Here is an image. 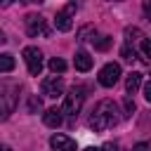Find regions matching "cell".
<instances>
[{
  "instance_id": "23",
  "label": "cell",
  "mask_w": 151,
  "mask_h": 151,
  "mask_svg": "<svg viewBox=\"0 0 151 151\" xmlns=\"http://www.w3.org/2000/svg\"><path fill=\"white\" fill-rule=\"evenodd\" d=\"M104 149H106V151H116V144H111V142H109V144H106Z\"/></svg>"
},
{
  "instance_id": "21",
  "label": "cell",
  "mask_w": 151,
  "mask_h": 151,
  "mask_svg": "<svg viewBox=\"0 0 151 151\" xmlns=\"http://www.w3.org/2000/svg\"><path fill=\"white\" fill-rule=\"evenodd\" d=\"M132 151H149V144H146V142H139V144L132 146Z\"/></svg>"
},
{
  "instance_id": "14",
  "label": "cell",
  "mask_w": 151,
  "mask_h": 151,
  "mask_svg": "<svg viewBox=\"0 0 151 151\" xmlns=\"http://www.w3.org/2000/svg\"><path fill=\"white\" fill-rule=\"evenodd\" d=\"M50 71H52L54 76H57V73H64V71H66V61L59 59V57H52V59H50Z\"/></svg>"
},
{
  "instance_id": "13",
  "label": "cell",
  "mask_w": 151,
  "mask_h": 151,
  "mask_svg": "<svg viewBox=\"0 0 151 151\" xmlns=\"http://www.w3.org/2000/svg\"><path fill=\"white\" fill-rule=\"evenodd\" d=\"M111 42H113V38H109V35H94V38H92V45H94V50H99V52H106V50L111 47Z\"/></svg>"
},
{
  "instance_id": "5",
  "label": "cell",
  "mask_w": 151,
  "mask_h": 151,
  "mask_svg": "<svg viewBox=\"0 0 151 151\" xmlns=\"http://www.w3.org/2000/svg\"><path fill=\"white\" fill-rule=\"evenodd\" d=\"M120 80V66L118 64H106L101 71H99V85H104V87H113L116 83Z\"/></svg>"
},
{
  "instance_id": "28",
  "label": "cell",
  "mask_w": 151,
  "mask_h": 151,
  "mask_svg": "<svg viewBox=\"0 0 151 151\" xmlns=\"http://www.w3.org/2000/svg\"><path fill=\"white\" fill-rule=\"evenodd\" d=\"M85 151H101V149H94V146H87Z\"/></svg>"
},
{
  "instance_id": "10",
  "label": "cell",
  "mask_w": 151,
  "mask_h": 151,
  "mask_svg": "<svg viewBox=\"0 0 151 151\" xmlns=\"http://www.w3.org/2000/svg\"><path fill=\"white\" fill-rule=\"evenodd\" d=\"M142 83H144V76L142 73H130L127 76V80H125V90H127V94H134L139 87H142Z\"/></svg>"
},
{
  "instance_id": "18",
  "label": "cell",
  "mask_w": 151,
  "mask_h": 151,
  "mask_svg": "<svg viewBox=\"0 0 151 151\" xmlns=\"http://www.w3.org/2000/svg\"><path fill=\"white\" fill-rule=\"evenodd\" d=\"M125 116H132L134 113V101H132V97H125Z\"/></svg>"
},
{
  "instance_id": "1",
  "label": "cell",
  "mask_w": 151,
  "mask_h": 151,
  "mask_svg": "<svg viewBox=\"0 0 151 151\" xmlns=\"http://www.w3.org/2000/svg\"><path fill=\"white\" fill-rule=\"evenodd\" d=\"M118 120H120L118 106H116L111 99H101V101L94 106L92 116H90V127H92L94 132H104V130L118 125Z\"/></svg>"
},
{
  "instance_id": "27",
  "label": "cell",
  "mask_w": 151,
  "mask_h": 151,
  "mask_svg": "<svg viewBox=\"0 0 151 151\" xmlns=\"http://www.w3.org/2000/svg\"><path fill=\"white\" fill-rule=\"evenodd\" d=\"M0 151H12V149H9L7 144H0Z\"/></svg>"
},
{
  "instance_id": "29",
  "label": "cell",
  "mask_w": 151,
  "mask_h": 151,
  "mask_svg": "<svg viewBox=\"0 0 151 151\" xmlns=\"http://www.w3.org/2000/svg\"><path fill=\"white\" fill-rule=\"evenodd\" d=\"M0 116H2V109H0Z\"/></svg>"
},
{
  "instance_id": "25",
  "label": "cell",
  "mask_w": 151,
  "mask_h": 151,
  "mask_svg": "<svg viewBox=\"0 0 151 151\" xmlns=\"http://www.w3.org/2000/svg\"><path fill=\"white\" fill-rule=\"evenodd\" d=\"M12 5V0H0V7H9Z\"/></svg>"
},
{
  "instance_id": "8",
  "label": "cell",
  "mask_w": 151,
  "mask_h": 151,
  "mask_svg": "<svg viewBox=\"0 0 151 151\" xmlns=\"http://www.w3.org/2000/svg\"><path fill=\"white\" fill-rule=\"evenodd\" d=\"M73 64H76V68H78V71H90V68H92V64H94V59L90 57V52L78 50V52H76V57H73Z\"/></svg>"
},
{
  "instance_id": "22",
  "label": "cell",
  "mask_w": 151,
  "mask_h": 151,
  "mask_svg": "<svg viewBox=\"0 0 151 151\" xmlns=\"http://www.w3.org/2000/svg\"><path fill=\"white\" fill-rule=\"evenodd\" d=\"M142 85H144V97L151 99V83H142Z\"/></svg>"
},
{
  "instance_id": "17",
  "label": "cell",
  "mask_w": 151,
  "mask_h": 151,
  "mask_svg": "<svg viewBox=\"0 0 151 151\" xmlns=\"http://www.w3.org/2000/svg\"><path fill=\"white\" fill-rule=\"evenodd\" d=\"M149 57H151V42L142 38V61H149Z\"/></svg>"
},
{
  "instance_id": "19",
  "label": "cell",
  "mask_w": 151,
  "mask_h": 151,
  "mask_svg": "<svg viewBox=\"0 0 151 151\" xmlns=\"http://www.w3.org/2000/svg\"><path fill=\"white\" fill-rule=\"evenodd\" d=\"M90 33H97V31H94V28H92V26H85V28H83V31H80V33H78V40H83V42H85V40H87V35H90Z\"/></svg>"
},
{
  "instance_id": "15",
  "label": "cell",
  "mask_w": 151,
  "mask_h": 151,
  "mask_svg": "<svg viewBox=\"0 0 151 151\" xmlns=\"http://www.w3.org/2000/svg\"><path fill=\"white\" fill-rule=\"evenodd\" d=\"M125 38H127V45H130L132 40H139V38H144V35H142V31H139L137 26H127V28H125Z\"/></svg>"
},
{
  "instance_id": "24",
  "label": "cell",
  "mask_w": 151,
  "mask_h": 151,
  "mask_svg": "<svg viewBox=\"0 0 151 151\" xmlns=\"http://www.w3.org/2000/svg\"><path fill=\"white\" fill-rule=\"evenodd\" d=\"M21 2H28V5H40L42 0H21Z\"/></svg>"
},
{
  "instance_id": "20",
  "label": "cell",
  "mask_w": 151,
  "mask_h": 151,
  "mask_svg": "<svg viewBox=\"0 0 151 151\" xmlns=\"http://www.w3.org/2000/svg\"><path fill=\"white\" fill-rule=\"evenodd\" d=\"M28 109H31V111H38V109H40V99H38V97H31V101H28Z\"/></svg>"
},
{
  "instance_id": "9",
  "label": "cell",
  "mask_w": 151,
  "mask_h": 151,
  "mask_svg": "<svg viewBox=\"0 0 151 151\" xmlns=\"http://www.w3.org/2000/svg\"><path fill=\"white\" fill-rule=\"evenodd\" d=\"M54 26H57V31H71V26H73V21H71V14L68 12H57L54 14Z\"/></svg>"
},
{
  "instance_id": "7",
  "label": "cell",
  "mask_w": 151,
  "mask_h": 151,
  "mask_svg": "<svg viewBox=\"0 0 151 151\" xmlns=\"http://www.w3.org/2000/svg\"><path fill=\"white\" fill-rule=\"evenodd\" d=\"M50 146H52L54 151H76V142H73L71 137L61 134V132L52 134V139H50Z\"/></svg>"
},
{
  "instance_id": "16",
  "label": "cell",
  "mask_w": 151,
  "mask_h": 151,
  "mask_svg": "<svg viewBox=\"0 0 151 151\" xmlns=\"http://www.w3.org/2000/svg\"><path fill=\"white\" fill-rule=\"evenodd\" d=\"M120 57H123L125 61H132V59L137 57V52H134V47H130V45H123V47H120Z\"/></svg>"
},
{
  "instance_id": "26",
  "label": "cell",
  "mask_w": 151,
  "mask_h": 151,
  "mask_svg": "<svg viewBox=\"0 0 151 151\" xmlns=\"http://www.w3.org/2000/svg\"><path fill=\"white\" fill-rule=\"evenodd\" d=\"M2 42H7V38H5V33L0 31V45H2Z\"/></svg>"
},
{
  "instance_id": "12",
  "label": "cell",
  "mask_w": 151,
  "mask_h": 151,
  "mask_svg": "<svg viewBox=\"0 0 151 151\" xmlns=\"http://www.w3.org/2000/svg\"><path fill=\"white\" fill-rule=\"evenodd\" d=\"M14 66H17V61L9 52L0 54V73H9V71H14Z\"/></svg>"
},
{
  "instance_id": "6",
  "label": "cell",
  "mask_w": 151,
  "mask_h": 151,
  "mask_svg": "<svg viewBox=\"0 0 151 151\" xmlns=\"http://www.w3.org/2000/svg\"><path fill=\"white\" fill-rule=\"evenodd\" d=\"M42 94L52 97V99L61 97L64 94V80H61V76H47L42 80Z\"/></svg>"
},
{
  "instance_id": "3",
  "label": "cell",
  "mask_w": 151,
  "mask_h": 151,
  "mask_svg": "<svg viewBox=\"0 0 151 151\" xmlns=\"http://www.w3.org/2000/svg\"><path fill=\"white\" fill-rule=\"evenodd\" d=\"M26 33L31 38H38V35H50V28H47V21L40 17V14H26Z\"/></svg>"
},
{
  "instance_id": "4",
  "label": "cell",
  "mask_w": 151,
  "mask_h": 151,
  "mask_svg": "<svg viewBox=\"0 0 151 151\" xmlns=\"http://www.w3.org/2000/svg\"><path fill=\"white\" fill-rule=\"evenodd\" d=\"M24 61H26L31 76H40L42 73V52L38 47H26L24 50Z\"/></svg>"
},
{
  "instance_id": "2",
  "label": "cell",
  "mask_w": 151,
  "mask_h": 151,
  "mask_svg": "<svg viewBox=\"0 0 151 151\" xmlns=\"http://www.w3.org/2000/svg\"><path fill=\"white\" fill-rule=\"evenodd\" d=\"M83 101H85V90L83 87H71L66 94H64V106H61V113L76 118L83 109Z\"/></svg>"
},
{
  "instance_id": "11",
  "label": "cell",
  "mask_w": 151,
  "mask_h": 151,
  "mask_svg": "<svg viewBox=\"0 0 151 151\" xmlns=\"http://www.w3.org/2000/svg\"><path fill=\"white\" fill-rule=\"evenodd\" d=\"M42 120H45L47 127H59L61 125V111L59 109H47L42 113Z\"/></svg>"
}]
</instances>
